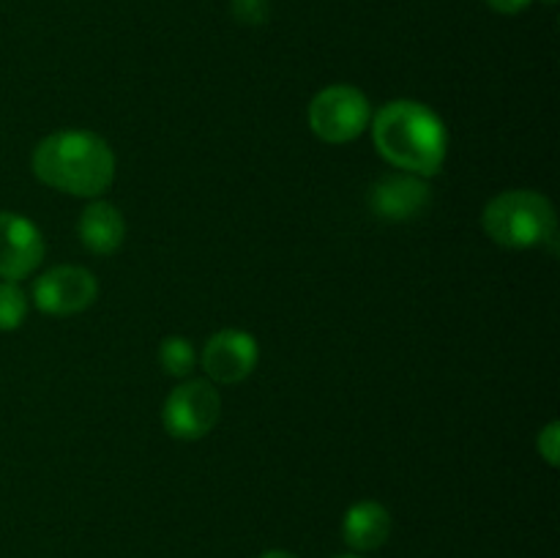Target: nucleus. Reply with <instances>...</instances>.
<instances>
[{"mask_svg": "<svg viewBox=\"0 0 560 558\" xmlns=\"http://www.w3.org/2000/svg\"><path fill=\"white\" fill-rule=\"evenodd\" d=\"M375 148L402 173L430 178L446 162L448 135L435 109L413 98H397L377 109L372 120Z\"/></svg>", "mask_w": 560, "mask_h": 558, "instance_id": "obj_1", "label": "nucleus"}, {"mask_svg": "<svg viewBox=\"0 0 560 558\" xmlns=\"http://www.w3.org/2000/svg\"><path fill=\"white\" fill-rule=\"evenodd\" d=\"M33 173L52 189L74 197H98L115 178V153L104 137L66 129L44 137L33 151Z\"/></svg>", "mask_w": 560, "mask_h": 558, "instance_id": "obj_2", "label": "nucleus"}, {"mask_svg": "<svg viewBox=\"0 0 560 558\" xmlns=\"http://www.w3.org/2000/svg\"><path fill=\"white\" fill-rule=\"evenodd\" d=\"M481 222L487 235L509 249H530L550 241L556 233V211L550 200L530 189L498 195L495 200L487 202Z\"/></svg>", "mask_w": 560, "mask_h": 558, "instance_id": "obj_3", "label": "nucleus"}, {"mask_svg": "<svg viewBox=\"0 0 560 558\" xmlns=\"http://www.w3.org/2000/svg\"><path fill=\"white\" fill-rule=\"evenodd\" d=\"M372 120L370 98L353 85H328L312 98L310 126L323 142L342 146L364 135Z\"/></svg>", "mask_w": 560, "mask_h": 558, "instance_id": "obj_4", "label": "nucleus"}, {"mask_svg": "<svg viewBox=\"0 0 560 558\" xmlns=\"http://www.w3.org/2000/svg\"><path fill=\"white\" fill-rule=\"evenodd\" d=\"M219 414H222V397L211 381H186L170 392L164 399L162 421L164 430L180 441H197L206 438L217 427Z\"/></svg>", "mask_w": 560, "mask_h": 558, "instance_id": "obj_5", "label": "nucleus"}, {"mask_svg": "<svg viewBox=\"0 0 560 558\" xmlns=\"http://www.w3.org/2000/svg\"><path fill=\"white\" fill-rule=\"evenodd\" d=\"M96 277L80 266H58L33 284V301L47 315H77L96 301Z\"/></svg>", "mask_w": 560, "mask_h": 558, "instance_id": "obj_6", "label": "nucleus"}, {"mask_svg": "<svg viewBox=\"0 0 560 558\" xmlns=\"http://www.w3.org/2000/svg\"><path fill=\"white\" fill-rule=\"evenodd\" d=\"M260 348L249 332L241 328H224L206 342L200 356L202 370L217 383H241L255 372Z\"/></svg>", "mask_w": 560, "mask_h": 558, "instance_id": "obj_7", "label": "nucleus"}, {"mask_svg": "<svg viewBox=\"0 0 560 558\" xmlns=\"http://www.w3.org/2000/svg\"><path fill=\"white\" fill-rule=\"evenodd\" d=\"M42 230L20 213L0 211V279H25L42 266Z\"/></svg>", "mask_w": 560, "mask_h": 558, "instance_id": "obj_8", "label": "nucleus"}, {"mask_svg": "<svg viewBox=\"0 0 560 558\" xmlns=\"http://www.w3.org/2000/svg\"><path fill=\"white\" fill-rule=\"evenodd\" d=\"M432 202L430 186L421 175L413 173H394L377 181L372 186L370 206L372 211L388 222H408V219L421 217Z\"/></svg>", "mask_w": 560, "mask_h": 558, "instance_id": "obj_9", "label": "nucleus"}, {"mask_svg": "<svg viewBox=\"0 0 560 558\" xmlns=\"http://www.w3.org/2000/svg\"><path fill=\"white\" fill-rule=\"evenodd\" d=\"M77 233L93 255H113L126 239V219L113 202L96 200L82 211Z\"/></svg>", "mask_w": 560, "mask_h": 558, "instance_id": "obj_10", "label": "nucleus"}, {"mask_svg": "<svg viewBox=\"0 0 560 558\" xmlns=\"http://www.w3.org/2000/svg\"><path fill=\"white\" fill-rule=\"evenodd\" d=\"M392 534V514L377 501H359L348 509L342 520V536L348 547L366 553L386 545Z\"/></svg>", "mask_w": 560, "mask_h": 558, "instance_id": "obj_11", "label": "nucleus"}, {"mask_svg": "<svg viewBox=\"0 0 560 558\" xmlns=\"http://www.w3.org/2000/svg\"><path fill=\"white\" fill-rule=\"evenodd\" d=\"M195 348L186 337H164L159 345V364L167 375L173 377H186L195 370Z\"/></svg>", "mask_w": 560, "mask_h": 558, "instance_id": "obj_12", "label": "nucleus"}, {"mask_svg": "<svg viewBox=\"0 0 560 558\" xmlns=\"http://www.w3.org/2000/svg\"><path fill=\"white\" fill-rule=\"evenodd\" d=\"M27 299L16 282H0V332H14L25 323Z\"/></svg>", "mask_w": 560, "mask_h": 558, "instance_id": "obj_13", "label": "nucleus"}, {"mask_svg": "<svg viewBox=\"0 0 560 558\" xmlns=\"http://www.w3.org/2000/svg\"><path fill=\"white\" fill-rule=\"evenodd\" d=\"M233 14L244 25H262L271 9H268V0H233Z\"/></svg>", "mask_w": 560, "mask_h": 558, "instance_id": "obj_14", "label": "nucleus"}, {"mask_svg": "<svg viewBox=\"0 0 560 558\" xmlns=\"http://www.w3.org/2000/svg\"><path fill=\"white\" fill-rule=\"evenodd\" d=\"M539 454L550 465H558V452H560V425L558 421H550L545 430L539 432Z\"/></svg>", "mask_w": 560, "mask_h": 558, "instance_id": "obj_15", "label": "nucleus"}, {"mask_svg": "<svg viewBox=\"0 0 560 558\" xmlns=\"http://www.w3.org/2000/svg\"><path fill=\"white\" fill-rule=\"evenodd\" d=\"M528 3L530 0H487V5L498 14H520V11L528 9Z\"/></svg>", "mask_w": 560, "mask_h": 558, "instance_id": "obj_16", "label": "nucleus"}, {"mask_svg": "<svg viewBox=\"0 0 560 558\" xmlns=\"http://www.w3.org/2000/svg\"><path fill=\"white\" fill-rule=\"evenodd\" d=\"M260 558H299V556H293V553H288V550H268V553H262Z\"/></svg>", "mask_w": 560, "mask_h": 558, "instance_id": "obj_17", "label": "nucleus"}, {"mask_svg": "<svg viewBox=\"0 0 560 558\" xmlns=\"http://www.w3.org/2000/svg\"><path fill=\"white\" fill-rule=\"evenodd\" d=\"M339 558H361V556H339Z\"/></svg>", "mask_w": 560, "mask_h": 558, "instance_id": "obj_18", "label": "nucleus"}]
</instances>
